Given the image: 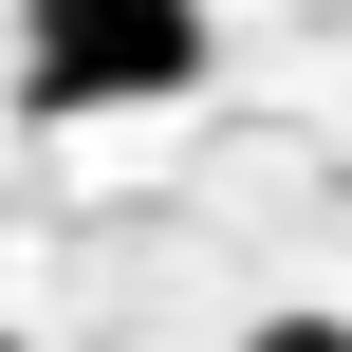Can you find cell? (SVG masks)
<instances>
[{"instance_id":"obj_1","label":"cell","mask_w":352,"mask_h":352,"mask_svg":"<svg viewBox=\"0 0 352 352\" xmlns=\"http://www.w3.org/2000/svg\"><path fill=\"white\" fill-rule=\"evenodd\" d=\"M204 93V0H19V111H167Z\"/></svg>"},{"instance_id":"obj_2","label":"cell","mask_w":352,"mask_h":352,"mask_svg":"<svg viewBox=\"0 0 352 352\" xmlns=\"http://www.w3.org/2000/svg\"><path fill=\"white\" fill-rule=\"evenodd\" d=\"M241 352H352V316H260Z\"/></svg>"},{"instance_id":"obj_3","label":"cell","mask_w":352,"mask_h":352,"mask_svg":"<svg viewBox=\"0 0 352 352\" xmlns=\"http://www.w3.org/2000/svg\"><path fill=\"white\" fill-rule=\"evenodd\" d=\"M0 352H19V334H0Z\"/></svg>"}]
</instances>
